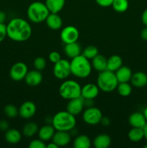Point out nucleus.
<instances>
[{
  "mask_svg": "<svg viewBox=\"0 0 147 148\" xmlns=\"http://www.w3.org/2000/svg\"><path fill=\"white\" fill-rule=\"evenodd\" d=\"M7 37L16 42H24L32 35V27L27 20L20 17L13 18L7 25Z\"/></svg>",
  "mask_w": 147,
  "mask_h": 148,
  "instance_id": "1",
  "label": "nucleus"
},
{
  "mask_svg": "<svg viewBox=\"0 0 147 148\" xmlns=\"http://www.w3.org/2000/svg\"><path fill=\"white\" fill-rule=\"evenodd\" d=\"M70 66L71 75L82 79L89 77L92 69L91 62L82 54L71 59Z\"/></svg>",
  "mask_w": 147,
  "mask_h": 148,
  "instance_id": "2",
  "label": "nucleus"
},
{
  "mask_svg": "<svg viewBox=\"0 0 147 148\" xmlns=\"http://www.w3.org/2000/svg\"><path fill=\"white\" fill-rule=\"evenodd\" d=\"M52 125L56 131L70 132L75 128L76 120L75 116L67 111H62L56 113L52 119Z\"/></svg>",
  "mask_w": 147,
  "mask_h": 148,
  "instance_id": "3",
  "label": "nucleus"
},
{
  "mask_svg": "<svg viewBox=\"0 0 147 148\" xmlns=\"http://www.w3.org/2000/svg\"><path fill=\"white\" fill-rule=\"evenodd\" d=\"M49 14L50 12L46 4L41 1H34L27 7V17L33 23H41L46 21Z\"/></svg>",
  "mask_w": 147,
  "mask_h": 148,
  "instance_id": "4",
  "label": "nucleus"
},
{
  "mask_svg": "<svg viewBox=\"0 0 147 148\" xmlns=\"http://www.w3.org/2000/svg\"><path fill=\"white\" fill-rule=\"evenodd\" d=\"M97 85L100 90L105 92H111L115 90L118 85L115 72L108 69L99 72L97 79Z\"/></svg>",
  "mask_w": 147,
  "mask_h": 148,
  "instance_id": "5",
  "label": "nucleus"
},
{
  "mask_svg": "<svg viewBox=\"0 0 147 148\" xmlns=\"http://www.w3.org/2000/svg\"><path fill=\"white\" fill-rule=\"evenodd\" d=\"M82 87L76 81L68 79L62 82L59 87V95L65 100L73 99L81 96Z\"/></svg>",
  "mask_w": 147,
  "mask_h": 148,
  "instance_id": "6",
  "label": "nucleus"
},
{
  "mask_svg": "<svg viewBox=\"0 0 147 148\" xmlns=\"http://www.w3.org/2000/svg\"><path fill=\"white\" fill-rule=\"evenodd\" d=\"M102 116V111L94 106L87 107L82 114L83 121L89 125H96L100 123Z\"/></svg>",
  "mask_w": 147,
  "mask_h": 148,
  "instance_id": "7",
  "label": "nucleus"
},
{
  "mask_svg": "<svg viewBox=\"0 0 147 148\" xmlns=\"http://www.w3.org/2000/svg\"><path fill=\"white\" fill-rule=\"evenodd\" d=\"M53 72L54 76L59 79H66L71 75L70 62L64 59L54 64Z\"/></svg>",
  "mask_w": 147,
  "mask_h": 148,
  "instance_id": "8",
  "label": "nucleus"
},
{
  "mask_svg": "<svg viewBox=\"0 0 147 148\" xmlns=\"http://www.w3.org/2000/svg\"><path fill=\"white\" fill-rule=\"evenodd\" d=\"M28 72L27 66L22 62H17L12 66L10 70V76L12 80L19 82L24 79Z\"/></svg>",
  "mask_w": 147,
  "mask_h": 148,
  "instance_id": "9",
  "label": "nucleus"
},
{
  "mask_svg": "<svg viewBox=\"0 0 147 148\" xmlns=\"http://www.w3.org/2000/svg\"><path fill=\"white\" fill-rule=\"evenodd\" d=\"M60 38L65 44L76 42L79 38V31L75 26L68 25L62 29Z\"/></svg>",
  "mask_w": 147,
  "mask_h": 148,
  "instance_id": "10",
  "label": "nucleus"
},
{
  "mask_svg": "<svg viewBox=\"0 0 147 148\" xmlns=\"http://www.w3.org/2000/svg\"><path fill=\"white\" fill-rule=\"evenodd\" d=\"M84 106V99L82 96H79L69 100L66 105V111L76 116L82 112Z\"/></svg>",
  "mask_w": 147,
  "mask_h": 148,
  "instance_id": "11",
  "label": "nucleus"
},
{
  "mask_svg": "<svg viewBox=\"0 0 147 148\" xmlns=\"http://www.w3.org/2000/svg\"><path fill=\"white\" fill-rule=\"evenodd\" d=\"M36 106L30 101H24L19 108V116L24 119H29L35 116L36 113Z\"/></svg>",
  "mask_w": 147,
  "mask_h": 148,
  "instance_id": "12",
  "label": "nucleus"
},
{
  "mask_svg": "<svg viewBox=\"0 0 147 148\" xmlns=\"http://www.w3.org/2000/svg\"><path fill=\"white\" fill-rule=\"evenodd\" d=\"M99 88L97 85L94 83H87L82 87L81 96L84 100H93L98 96Z\"/></svg>",
  "mask_w": 147,
  "mask_h": 148,
  "instance_id": "13",
  "label": "nucleus"
},
{
  "mask_svg": "<svg viewBox=\"0 0 147 148\" xmlns=\"http://www.w3.org/2000/svg\"><path fill=\"white\" fill-rule=\"evenodd\" d=\"M71 137L69 132L56 131L55 132L52 142L57 145L58 147H65L70 143Z\"/></svg>",
  "mask_w": 147,
  "mask_h": 148,
  "instance_id": "14",
  "label": "nucleus"
},
{
  "mask_svg": "<svg viewBox=\"0 0 147 148\" xmlns=\"http://www.w3.org/2000/svg\"><path fill=\"white\" fill-rule=\"evenodd\" d=\"M24 82L27 85L31 87H35L40 85L43 80V75L40 71L34 69L28 71L24 79Z\"/></svg>",
  "mask_w": 147,
  "mask_h": 148,
  "instance_id": "15",
  "label": "nucleus"
},
{
  "mask_svg": "<svg viewBox=\"0 0 147 148\" xmlns=\"http://www.w3.org/2000/svg\"><path fill=\"white\" fill-rule=\"evenodd\" d=\"M128 123L132 127L143 129L147 124V121L143 113L133 112L129 116Z\"/></svg>",
  "mask_w": 147,
  "mask_h": 148,
  "instance_id": "16",
  "label": "nucleus"
},
{
  "mask_svg": "<svg viewBox=\"0 0 147 148\" xmlns=\"http://www.w3.org/2000/svg\"><path fill=\"white\" fill-rule=\"evenodd\" d=\"M46 25L50 29L58 30L63 25V20L58 13H50L46 20Z\"/></svg>",
  "mask_w": 147,
  "mask_h": 148,
  "instance_id": "17",
  "label": "nucleus"
},
{
  "mask_svg": "<svg viewBox=\"0 0 147 148\" xmlns=\"http://www.w3.org/2000/svg\"><path fill=\"white\" fill-rule=\"evenodd\" d=\"M115 76L118 81V83L120 82H128L131 81L132 77V71L128 66H122L117 71L115 72Z\"/></svg>",
  "mask_w": 147,
  "mask_h": 148,
  "instance_id": "18",
  "label": "nucleus"
},
{
  "mask_svg": "<svg viewBox=\"0 0 147 148\" xmlns=\"http://www.w3.org/2000/svg\"><path fill=\"white\" fill-rule=\"evenodd\" d=\"M131 82L135 88H144L147 85V75L144 72H136L132 75Z\"/></svg>",
  "mask_w": 147,
  "mask_h": 148,
  "instance_id": "19",
  "label": "nucleus"
},
{
  "mask_svg": "<svg viewBox=\"0 0 147 148\" xmlns=\"http://www.w3.org/2000/svg\"><path fill=\"white\" fill-rule=\"evenodd\" d=\"M55 132L56 130L53 125H44L39 129L37 134L39 139L44 142H47L52 140Z\"/></svg>",
  "mask_w": 147,
  "mask_h": 148,
  "instance_id": "20",
  "label": "nucleus"
},
{
  "mask_svg": "<svg viewBox=\"0 0 147 148\" xmlns=\"http://www.w3.org/2000/svg\"><path fill=\"white\" fill-rule=\"evenodd\" d=\"M64 53L68 57L73 59V58L81 54L82 48L77 41L67 43L64 46Z\"/></svg>",
  "mask_w": 147,
  "mask_h": 148,
  "instance_id": "21",
  "label": "nucleus"
},
{
  "mask_svg": "<svg viewBox=\"0 0 147 148\" xmlns=\"http://www.w3.org/2000/svg\"><path fill=\"white\" fill-rule=\"evenodd\" d=\"M5 140L11 145L17 144L22 139V134L18 130L16 129H9L5 132L4 134Z\"/></svg>",
  "mask_w": 147,
  "mask_h": 148,
  "instance_id": "22",
  "label": "nucleus"
},
{
  "mask_svg": "<svg viewBox=\"0 0 147 148\" xmlns=\"http://www.w3.org/2000/svg\"><path fill=\"white\" fill-rule=\"evenodd\" d=\"M112 140L110 137L106 134H100L97 136L93 141L95 148H108L110 146Z\"/></svg>",
  "mask_w": 147,
  "mask_h": 148,
  "instance_id": "23",
  "label": "nucleus"
},
{
  "mask_svg": "<svg viewBox=\"0 0 147 148\" xmlns=\"http://www.w3.org/2000/svg\"><path fill=\"white\" fill-rule=\"evenodd\" d=\"M107 59L103 55L99 54L98 53L95 57L92 59V68L95 70L98 71L99 72H102L107 69Z\"/></svg>",
  "mask_w": 147,
  "mask_h": 148,
  "instance_id": "24",
  "label": "nucleus"
},
{
  "mask_svg": "<svg viewBox=\"0 0 147 148\" xmlns=\"http://www.w3.org/2000/svg\"><path fill=\"white\" fill-rule=\"evenodd\" d=\"M122 66V59L118 55H112L107 59V69L115 72Z\"/></svg>",
  "mask_w": 147,
  "mask_h": 148,
  "instance_id": "25",
  "label": "nucleus"
},
{
  "mask_svg": "<svg viewBox=\"0 0 147 148\" xmlns=\"http://www.w3.org/2000/svg\"><path fill=\"white\" fill-rule=\"evenodd\" d=\"M66 0H46V7L50 13H59L64 7Z\"/></svg>",
  "mask_w": 147,
  "mask_h": 148,
  "instance_id": "26",
  "label": "nucleus"
},
{
  "mask_svg": "<svg viewBox=\"0 0 147 148\" xmlns=\"http://www.w3.org/2000/svg\"><path fill=\"white\" fill-rule=\"evenodd\" d=\"M91 146V140L87 135L80 134L75 137L74 141V147L75 148H89Z\"/></svg>",
  "mask_w": 147,
  "mask_h": 148,
  "instance_id": "27",
  "label": "nucleus"
},
{
  "mask_svg": "<svg viewBox=\"0 0 147 148\" xmlns=\"http://www.w3.org/2000/svg\"><path fill=\"white\" fill-rule=\"evenodd\" d=\"M128 137L131 141L134 142V143L141 141L144 138V130L142 128L132 127L128 132Z\"/></svg>",
  "mask_w": 147,
  "mask_h": 148,
  "instance_id": "28",
  "label": "nucleus"
},
{
  "mask_svg": "<svg viewBox=\"0 0 147 148\" xmlns=\"http://www.w3.org/2000/svg\"><path fill=\"white\" fill-rule=\"evenodd\" d=\"M38 126L35 122H27L22 129V134L26 137H31L38 132Z\"/></svg>",
  "mask_w": 147,
  "mask_h": 148,
  "instance_id": "29",
  "label": "nucleus"
},
{
  "mask_svg": "<svg viewBox=\"0 0 147 148\" xmlns=\"http://www.w3.org/2000/svg\"><path fill=\"white\" fill-rule=\"evenodd\" d=\"M112 7L115 12L119 13L125 12L129 7L128 0H113Z\"/></svg>",
  "mask_w": 147,
  "mask_h": 148,
  "instance_id": "30",
  "label": "nucleus"
},
{
  "mask_svg": "<svg viewBox=\"0 0 147 148\" xmlns=\"http://www.w3.org/2000/svg\"><path fill=\"white\" fill-rule=\"evenodd\" d=\"M118 92L122 97H128L132 92V87L128 82H120L117 86Z\"/></svg>",
  "mask_w": 147,
  "mask_h": 148,
  "instance_id": "31",
  "label": "nucleus"
},
{
  "mask_svg": "<svg viewBox=\"0 0 147 148\" xmlns=\"http://www.w3.org/2000/svg\"><path fill=\"white\" fill-rule=\"evenodd\" d=\"M99 53L98 52V49L95 46H88L82 51V54L83 55L84 57L88 59L89 60H92L94 57L97 56Z\"/></svg>",
  "mask_w": 147,
  "mask_h": 148,
  "instance_id": "32",
  "label": "nucleus"
},
{
  "mask_svg": "<svg viewBox=\"0 0 147 148\" xmlns=\"http://www.w3.org/2000/svg\"><path fill=\"white\" fill-rule=\"evenodd\" d=\"M4 112L9 118H15L19 115V108L12 104H8L4 107Z\"/></svg>",
  "mask_w": 147,
  "mask_h": 148,
  "instance_id": "33",
  "label": "nucleus"
},
{
  "mask_svg": "<svg viewBox=\"0 0 147 148\" xmlns=\"http://www.w3.org/2000/svg\"><path fill=\"white\" fill-rule=\"evenodd\" d=\"M33 64H34L35 69L39 71H41L45 69L46 66V61L42 56H39V57L35 58V59L33 62Z\"/></svg>",
  "mask_w": 147,
  "mask_h": 148,
  "instance_id": "34",
  "label": "nucleus"
},
{
  "mask_svg": "<svg viewBox=\"0 0 147 148\" xmlns=\"http://www.w3.org/2000/svg\"><path fill=\"white\" fill-rule=\"evenodd\" d=\"M30 148H46V145L44 141L40 139H35L32 140L29 144Z\"/></svg>",
  "mask_w": 147,
  "mask_h": 148,
  "instance_id": "35",
  "label": "nucleus"
},
{
  "mask_svg": "<svg viewBox=\"0 0 147 148\" xmlns=\"http://www.w3.org/2000/svg\"><path fill=\"white\" fill-rule=\"evenodd\" d=\"M48 59L52 63L56 64V62H58L59 61H60L61 59V54L57 51H52L49 53Z\"/></svg>",
  "mask_w": 147,
  "mask_h": 148,
  "instance_id": "36",
  "label": "nucleus"
},
{
  "mask_svg": "<svg viewBox=\"0 0 147 148\" xmlns=\"http://www.w3.org/2000/svg\"><path fill=\"white\" fill-rule=\"evenodd\" d=\"M7 36V25L4 23H0V43L2 42Z\"/></svg>",
  "mask_w": 147,
  "mask_h": 148,
  "instance_id": "37",
  "label": "nucleus"
},
{
  "mask_svg": "<svg viewBox=\"0 0 147 148\" xmlns=\"http://www.w3.org/2000/svg\"><path fill=\"white\" fill-rule=\"evenodd\" d=\"M97 4L102 7H108L112 6L113 0H95Z\"/></svg>",
  "mask_w": 147,
  "mask_h": 148,
  "instance_id": "38",
  "label": "nucleus"
},
{
  "mask_svg": "<svg viewBox=\"0 0 147 148\" xmlns=\"http://www.w3.org/2000/svg\"><path fill=\"white\" fill-rule=\"evenodd\" d=\"M9 130V123L6 120L0 121V131L6 132Z\"/></svg>",
  "mask_w": 147,
  "mask_h": 148,
  "instance_id": "39",
  "label": "nucleus"
},
{
  "mask_svg": "<svg viewBox=\"0 0 147 148\" xmlns=\"http://www.w3.org/2000/svg\"><path fill=\"white\" fill-rule=\"evenodd\" d=\"M141 21L145 26H147V8L143 12L141 15Z\"/></svg>",
  "mask_w": 147,
  "mask_h": 148,
  "instance_id": "40",
  "label": "nucleus"
},
{
  "mask_svg": "<svg viewBox=\"0 0 147 148\" xmlns=\"http://www.w3.org/2000/svg\"><path fill=\"white\" fill-rule=\"evenodd\" d=\"M141 38L142 40L147 41V26H146L141 32Z\"/></svg>",
  "mask_w": 147,
  "mask_h": 148,
  "instance_id": "41",
  "label": "nucleus"
},
{
  "mask_svg": "<svg viewBox=\"0 0 147 148\" xmlns=\"http://www.w3.org/2000/svg\"><path fill=\"white\" fill-rule=\"evenodd\" d=\"M100 123L102 125L105 126V127H108V126H109L110 124V119L108 117H102Z\"/></svg>",
  "mask_w": 147,
  "mask_h": 148,
  "instance_id": "42",
  "label": "nucleus"
},
{
  "mask_svg": "<svg viewBox=\"0 0 147 148\" xmlns=\"http://www.w3.org/2000/svg\"><path fill=\"white\" fill-rule=\"evenodd\" d=\"M7 20L6 13L3 11H0V23H4Z\"/></svg>",
  "mask_w": 147,
  "mask_h": 148,
  "instance_id": "43",
  "label": "nucleus"
},
{
  "mask_svg": "<svg viewBox=\"0 0 147 148\" xmlns=\"http://www.w3.org/2000/svg\"><path fill=\"white\" fill-rule=\"evenodd\" d=\"M46 148H59V147L57 146V145L55 144L53 142H52V143L46 145Z\"/></svg>",
  "mask_w": 147,
  "mask_h": 148,
  "instance_id": "44",
  "label": "nucleus"
},
{
  "mask_svg": "<svg viewBox=\"0 0 147 148\" xmlns=\"http://www.w3.org/2000/svg\"><path fill=\"white\" fill-rule=\"evenodd\" d=\"M144 130V138L146 139V140L147 141V124H146L145 127L143 128Z\"/></svg>",
  "mask_w": 147,
  "mask_h": 148,
  "instance_id": "45",
  "label": "nucleus"
},
{
  "mask_svg": "<svg viewBox=\"0 0 147 148\" xmlns=\"http://www.w3.org/2000/svg\"><path fill=\"white\" fill-rule=\"evenodd\" d=\"M143 114H144V116H145L146 119V121H147V106L145 108H144V112H143Z\"/></svg>",
  "mask_w": 147,
  "mask_h": 148,
  "instance_id": "46",
  "label": "nucleus"
},
{
  "mask_svg": "<svg viewBox=\"0 0 147 148\" xmlns=\"http://www.w3.org/2000/svg\"><path fill=\"white\" fill-rule=\"evenodd\" d=\"M144 148H147V144L146 145H144Z\"/></svg>",
  "mask_w": 147,
  "mask_h": 148,
  "instance_id": "47",
  "label": "nucleus"
}]
</instances>
